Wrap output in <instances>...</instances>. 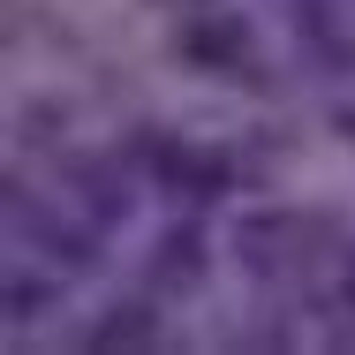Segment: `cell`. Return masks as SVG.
<instances>
[{
    "instance_id": "1",
    "label": "cell",
    "mask_w": 355,
    "mask_h": 355,
    "mask_svg": "<svg viewBox=\"0 0 355 355\" xmlns=\"http://www.w3.org/2000/svg\"><path fill=\"white\" fill-rule=\"evenodd\" d=\"M144 340H159V318H144V310H121V318L98 333V348H144Z\"/></svg>"
}]
</instances>
